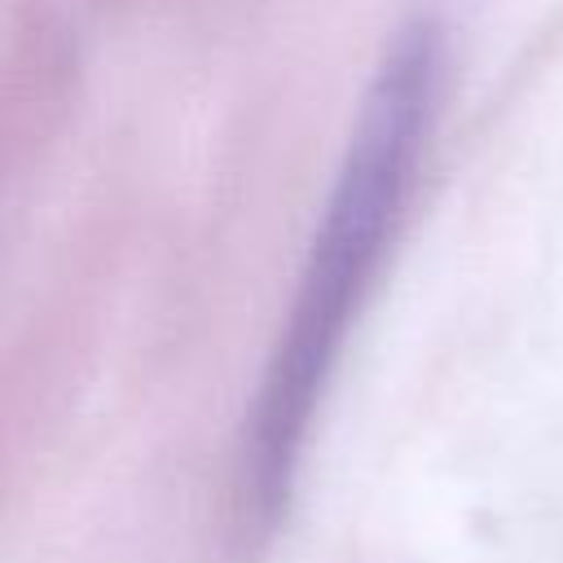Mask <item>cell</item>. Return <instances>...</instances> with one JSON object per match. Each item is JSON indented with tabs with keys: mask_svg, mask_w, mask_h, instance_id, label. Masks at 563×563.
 Listing matches in <instances>:
<instances>
[{
	"mask_svg": "<svg viewBox=\"0 0 563 563\" xmlns=\"http://www.w3.org/2000/svg\"><path fill=\"white\" fill-rule=\"evenodd\" d=\"M440 101V44L431 26L405 31L383 57L356 128L347 136L334 189L312 233L286 330L268 356L246 444L242 479L255 506H277L299 462L317 396L339 361L347 325L383 264L405 216L413 172L422 163Z\"/></svg>",
	"mask_w": 563,
	"mask_h": 563,
	"instance_id": "1",
	"label": "cell"
}]
</instances>
